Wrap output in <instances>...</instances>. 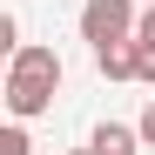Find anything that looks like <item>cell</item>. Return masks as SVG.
Listing matches in <instances>:
<instances>
[{
  "label": "cell",
  "mask_w": 155,
  "mask_h": 155,
  "mask_svg": "<svg viewBox=\"0 0 155 155\" xmlns=\"http://www.w3.org/2000/svg\"><path fill=\"white\" fill-rule=\"evenodd\" d=\"M135 128H142V142L155 148V101H148V108H142V121H135Z\"/></svg>",
  "instance_id": "obj_8"
},
{
  "label": "cell",
  "mask_w": 155,
  "mask_h": 155,
  "mask_svg": "<svg viewBox=\"0 0 155 155\" xmlns=\"http://www.w3.org/2000/svg\"><path fill=\"white\" fill-rule=\"evenodd\" d=\"M135 81L155 88V41H135Z\"/></svg>",
  "instance_id": "obj_5"
},
{
  "label": "cell",
  "mask_w": 155,
  "mask_h": 155,
  "mask_svg": "<svg viewBox=\"0 0 155 155\" xmlns=\"http://www.w3.org/2000/svg\"><path fill=\"white\" fill-rule=\"evenodd\" d=\"M0 155H27V128H20V121L0 128Z\"/></svg>",
  "instance_id": "obj_6"
},
{
  "label": "cell",
  "mask_w": 155,
  "mask_h": 155,
  "mask_svg": "<svg viewBox=\"0 0 155 155\" xmlns=\"http://www.w3.org/2000/svg\"><path fill=\"white\" fill-rule=\"evenodd\" d=\"M94 148H101V155H135V148H142V128L101 121V128H94Z\"/></svg>",
  "instance_id": "obj_4"
},
{
  "label": "cell",
  "mask_w": 155,
  "mask_h": 155,
  "mask_svg": "<svg viewBox=\"0 0 155 155\" xmlns=\"http://www.w3.org/2000/svg\"><path fill=\"white\" fill-rule=\"evenodd\" d=\"M135 41H155V0H148V14H142V27H135Z\"/></svg>",
  "instance_id": "obj_9"
},
{
  "label": "cell",
  "mask_w": 155,
  "mask_h": 155,
  "mask_svg": "<svg viewBox=\"0 0 155 155\" xmlns=\"http://www.w3.org/2000/svg\"><path fill=\"white\" fill-rule=\"evenodd\" d=\"M54 88H61V54L54 47H20L14 68H7V108L14 121H34L54 108Z\"/></svg>",
  "instance_id": "obj_1"
},
{
  "label": "cell",
  "mask_w": 155,
  "mask_h": 155,
  "mask_svg": "<svg viewBox=\"0 0 155 155\" xmlns=\"http://www.w3.org/2000/svg\"><path fill=\"white\" fill-rule=\"evenodd\" d=\"M0 47H7V54H20V20H14V14H0Z\"/></svg>",
  "instance_id": "obj_7"
},
{
  "label": "cell",
  "mask_w": 155,
  "mask_h": 155,
  "mask_svg": "<svg viewBox=\"0 0 155 155\" xmlns=\"http://www.w3.org/2000/svg\"><path fill=\"white\" fill-rule=\"evenodd\" d=\"M68 155H101V148H94V142H88V148H68Z\"/></svg>",
  "instance_id": "obj_10"
},
{
  "label": "cell",
  "mask_w": 155,
  "mask_h": 155,
  "mask_svg": "<svg viewBox=\"0 0 155 155\" xmlns=\"http://www.w3.org/2000/svg\"><path fill=\"white\" fill-rule=\"evenodd\" d=\"M94 68L108 74V81H135V34H128V41H108V47H94Z\"/></svg>",
  "instance_id": "obj_3"
},
{
  "label": "cell",
  "mask_w": 155,
  "mask_h": 155,
  "mask_svg": "<svg viewBox=\"0 0 155 155\" xmlns=\"http://www.w3.org/2000/svg\"><path fill=\"white\" fill-rule=\"evenodd\" d=\"M135 27H142L135 0H88V7H81V41H88V47H108V41H128Z\"/></svg>",
  "instance_id": "obj_2"
}]
</instances>
